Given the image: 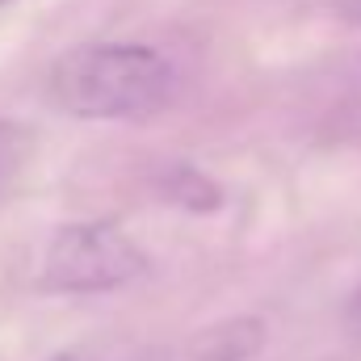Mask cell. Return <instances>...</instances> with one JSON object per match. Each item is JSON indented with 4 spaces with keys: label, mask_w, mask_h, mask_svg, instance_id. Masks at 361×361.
Here are the masks:
<instances>
[{
    "label": "cell",
    "mask_w": 361,
    "mask_h": 361,
    "mask_svg": "<svg viewBox=\"0 0 361 361\" xmlns=\"http://www.w3.org/2000/svg\"><path fill=\"white\" fill-rule=\"evenodd\" d=\"M177 68L169 55L143 42H89L55 59L47 92L51 101L85 122L143 118L173 101Z\"/></svg>",
    "instance_id": "obj_1"
},
{
    "label": "cell",
    "mask_w": 361,
    "mask_h": 361,
    "mask_svg": "<svg viewBox=\"0 0 361 361\" xmlns=\"http://www.w3.org/2000/svg\"><path fill=\"white\" fill-rule=\"evenodd\" d=\"M147 257L114 223H76L55 231L42 252V286L55 294H101L135 281Z\"/></svg>",
    "instance_id": "obj_2"
},
{
    "label": "cell",
    "mask_w": 361,
    "mask_h": 361,
    "mask_svg": "<svg viewBox=\"0 0 361 361\" xmlns=\"http://www.w3.org/2000/svg\"><path fill=\"white\" fill-rule=\"evenodd\" d=\"M265 341V324L261 319H231L219 328H206L180 361H248Z\"/></svg>",
    "instance_id": "obj_3"
},
{
    "label": "cell",
    "mask_w": 361,
    "mask_h": 361,
    "mask_svg": "<svg viewBox=\"0 0 361 361\" xmlns=\"http://www.w3.org/2000/svg\"><path fill=\"white\" fill-rule=\"evenodd\" d=\"M55 361H160L152 349L139 345H85V349H68Z\"/></svg>",
    "instance_id": "obj_4"
},
{
    "label": "cell",
    "mask_w": 361,
    "mask_h": 361,
    "mask_svg": "<svg viewBox=\"0 0 361 361\" xmlns=\"http://www.w3.org/2000/svg\"><path fill=\"white\" fill-rule=\"evenodd\" d=\"M25 152H30V139H25V130H21V126H8V122H0V189L17 177V169H21Z\"/></svg>",
    "instance_id": "obj_5"
},
{
    "label": "cell",
    "mask_w": 361,
    "mask_h": 361,
    "mask_svg": "<svg viewBox=\"0 0 361 361\" xmlns=\"http://www.w3.org/2000/svg\"><path fill=\"white\" fill-rule=\"evenodd\" d=\"M349 324H353V328L361 332V290L353 294V302H349Z\"/></svg>",
    "instance_id": "obj_6"
},
{
    "label": "cell",
    "mask_w": 361,
    "mask_h": 361,
    "mask_svg": "<svg viewBox=\"0 0 361 361\" xmlns=\"http://www.w3.org/2000/svg\"><path fill=\"white\" fill-rule=\"evenodd\" d=\"M345 17H353V21H361V0H345Z\"/></svg>",
    "instance_id": "obj_7"
}]
</instances>
